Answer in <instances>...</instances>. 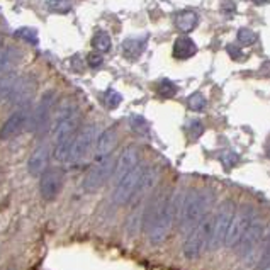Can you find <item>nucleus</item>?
Returning a JSON list of instances; mask_svg holds the SVG:
<instances>
[{
	"mask_svg": "<svg viewBox=\"0 0 270 270\" xmlns=\"http://www.w3.org/2000/svg\"><path fill=\"white\" fill-rule=\"evenodd\" d=\"M255 219H258L257 211L253 209L252 206H243L240 209H236L233 219H231V225L228 228L225 246H228V248H234L236 243L240 241L241 236L245 234V231L248 230L250 225H252Z\"/></svg>",
	"mask_w": 270,
	"mask_h": 270,
	"instance_id": "nucleus-6",
	"label": "nucleus"
},
{
	"mask_svg": "<svg viewBox=\"0 0 270 270\" xmlns=\"http://www.w3.org/2000/svg\"><path fill=\"white\" fill-rule=\"evenodd\" d=\"M234 213H236V206H234L233 200L228 199L219 206L218 214L214 216L213 234H211L209 248L207 250H218V248H221V246H225L228 228L231 225V219H233Z\"/></svg>",
	"mask_w": 270,
	"mask_h": 270,
	"instance_id": "nucleus-5",
	"label": "nucleus"
},
{
	"mask_svg": "<svg viewBox=\"0 0 270 270\" xmlns=\"http://www.w3.org/2000/svg\"><path fill=\"white\" fill-rule=\"evenodd\" d=\"M31 113H33V111L29 109V106L15 109L14 113L9 116V119L2 124V128H0V140L7 141V140H12L17 134H21L22 131L29 126Z\"/></svg>",
	"mask_w": 270,
	"mask_h": 270,
	"instance_id": "nucleus-10",
	"label": "nucleus"
},
{
	"mask_svg": "<svg viewBox=\"0 0 270 270\" xmlns=\"http://www.w3.org/2000/svg\"><path fill=\"white\" fill-rule=\"evenodd\" d=\"M206 104H207L206 99H204L200 94H192L191 97H189V100H187L189 109L195 111V113H200V111L206 109Z\"/></svg>",
	"mask_w": 270,
	"mask_h": 270,
	"instance_id": "nucleus-27",
	"label": "nucleus"
},
{
	"mask_svg": "<svg viewBox=\"0 0 270 270\" xmlns=\"http://www.w3.org/2000/svg\"><path fill=\"white\" fill-rule=\"evenodd\" d=\"M145 168L146 167H143V165H138V167H134L133 170L126 173V175L119 180L113 192V202L116 206H124V204L131 202L133 197H136V192H138V187H140Z\"/></svg>",
	"mask_w": 270,
	"mask_h": 270,
	"instance_id": "nucleus-7",
	"label": "nucleus"
},
{
	"mask_svg": "<svg viewBox=\"0 0 270 270\" xmlns=\"http://www.w3.org/2000/svg\"><path fill=\"white\" fill-rule=\"evenodd\" d=\"M21 53L15 48H3L0 49V73L7 72L9 68H12V65L19 60Z\"/></svg>",
	"mask_w": 270,
	"mask_h": 270,
	"instance_id": "nucleus-22",
	"label": "nucleus"
},
{
	"mask_svg": "<svg viewBox=\"0 0 270 270\" xmlns=\"http://www.w3.org/2000/svg\"><path fill=\"white\" fill-rule=\"evenodd\" d=\"M269 156H270V150H269Z\"/></svg>",
	"mask_w": 270,
	"mask_h": 270,
	"instance_id": "nucleus-40",
	"label": "nucleus"
},
{
	"mask_svg": "<svg viewBox=\"0 0 270 270\" xmlns=\"http://www.w3.org/2000/svg\"><path fill=\"white\" fill-rule=\"evenodd\" d=\"M111 44L113 43H111L109 34L104 33V31H99V33L94 36V39H92V46H94L99 53H107L111 49Z\"/></svg>",
	"mask_w": 270,
	"mask_h": 270,
	"instance_id": "nucleus-23",
	"label": "nucleus"
},
{
	"mask_svg": "<svg viewBox=\"0 0 270 270\" xmlns=\"http://www.w3.org/2000/svg\"><path fill=\"white\" fill-rule=\"evenodd\" d=\"M269 248H270V230H269Z\"/></svg>",
	"mask_w": 270,
	"mask_h": 270,
	"instance_id": "nucleus-37",
	"label": "nucleus"
},
{
	"mask_svg": "<svg viewBox=\"0 0 270 270\" xmlns=\"http://www.w3.org/2000/svg\"><path fill=\"white\" fill-rule=\"evenodd\" d=\"M55 104H56V92L49 90V92H46L43 97H41L39 104L36 106V109L31 113L28 128L33 131V133H36L38 136H41V134L48 129L49 117H51Z\"/></svg>",
	"mask_w": 270,
	"mask_h": 270,
	"instance_id": "nucleus-8",
	"label": "nucleus"
},
{
	"mask_svg": "<svg viewBox=\"0 0 270 270\" xmlns=\"http://www.w3.org/2000/svg\"><path fill=\"white\" fill-rule=\"evenodd\" d=\"M131 126H133V129L140 134L148 133V124H146V121L143 117H140V116H134V117L131 119Z\"/></svg>",
	"mask_w": 270,
	"mask_h": 270,
	"instance_id": "nucleus-30",
	"label": "nucleus"
},
{
	"mask_svg": "<svg viewBox=\"0 0 270 270\" xmlns=\"http://www.w3.org/2000/svg\"><path fill=\"white\" fill-rule=\"evenodd\" d=\"M260 72H262V75L270 77V60H267V61H264V63H262Z\"/></svg>",
	"mask_w": 270,
	"mask_h": 270,
	"instance_id": "nucleus-35",
	"label": "nucleus"
},
{
	"mask_svg": "<svg viewBox=\"0 0 270 270\" xmlns=\"http://www.w3.org/2000/svg\"><path fill=\"white\" fill-rule=\"evenodd\" d=\"M185 197L184 192L175 195H167L150 206L148 213L145 214V226L148 231V238L152 245H161L167 240L168 233L172 231L173 225H179L180 207Z\"/></svg>",
	"mask_w": 270,
	"mask_h": 270,
	"instance_id": "nucleus-1",
	"label": "nucleus"
},
{
	"mask_svg": "<svg viewBox=\"0 0 270 270\" xmlns=\"http://www.w3.org/2000/svg\"><path fill=\"white\" fill-rule=\"evenodd\" d=\"M117 145V131L114 128H109L99 134L97 141H95V160L106 158L113 153V150Z\"/></svg>",
	"mask_w": 270,
	"mask_h": 270,
	"instance_id": "nucleus-17",
	"label": "nucleus"
},
{
	"mask_svg": "<svg viewBox=\"0 0 270 270\" xmlns=\"http://www.w3.org/2000/svg\"><path fill=\"white\" fill-rule=\"evenodd\" d=\"M191 131H192V138H197V136H200V134H202L204 128H202V124H200L199 121H194L191 124Z\"/></svg>",
	"mask_w": 270,
	"mask_h": 270,
	"instance_id": "nucleus-34",
	"label": "nucleus"
},
{
	"mask_svg": "<svg viewBox=\"0 0 270 270\" xmlns=\"http://www.w3.org/2000/svg\"><path fill=\"white\" fill-rule=\"evenodd\" d=\"M211 204H213V194L204 191H191L185 194L180 207L179 226L182 231H191L207 216Z\"/></svg>",
	"mask_w": 270,
	"mask_h": 270,
	"instance_id": "nucleus-2",
	"label": "nucleus"
},
{
	"mask_svg": "<svg viewBox=\"0 0 270 270\" xmlns=\"http://www.w3.org/2000/svg\"><path fill=\"white\" fill-rule=\"evenodd\" d=\"M226 49H228V53H230V56L233 58V60H236V61L243 60V53H241L240 46H236V44H230Z\"/></svg>",
	"mask_w": 270,
	"mask_h": 270,
	"instance_id": "nucleus-33",
	"label": "nucleus"
},
{
	"mask_svg": "<svg viewBox=\"0 0 270 270\" xmlns=\"http://www.w3.org/2000/svg\"><path fill=\"white\" fill-rule=\"evenodd\" d=\"M145 49V39H138V38H131V39H126L124 44H122V51H124V56L129 58V60H134L143 53Z\"/></svg>",
	"mask_w": 270,
	"mask_h": 270,
	"instance_id": "nucleus-21",
	"label": "nucleus"
},
{
	"mask_svg": "<svg viewBox=\"0 0 270 270\" xmlns=\"http://www.w3.org/2000/svg\"><path fill=\"white\" fill-rule=\"evenodd\" d=\"M213 226H214V216L207 214L197 226L189 231L182 246V253L185 258H189V260H197V258L202 255L204 250L209 248Z\"/></svg>",
	"mask_w": 270,
	"mask_h": 270,
	"instance_id": "nucleus-3",
	"label": "nucleus"
},
{
	"mask_svg": "<svg viewBox=\"0 0 270 270\" xmlns=\"http://www.w3.org/2000/svg\"><path fill=\"white\" fill-rule=\"evenodd\" d=\"M78 128H80V113L78 111H73L72 114L56 119L55 143L56 145H60V143H65V141H72L73 138H75Z\"/></svg>",
	"mask_w": 270,
	"mask_h": 270,
	"instance_id": "nucleus-13",
	"label": "nucleus"
},
{
	"mask_svg": "<svg viewBox=\"0 0 270 270\" xmlns=\"http://www.w3.org/2000/svg\"><path fill=\"white\" fill-rule=\"evenodd\" d=\"M15 36L21 38V39H24V41H28V43L34 44V46L39 43V39H38V33L34 29H28V28L17 29L15 31Z\"/></svg>",
	"mask_w": 270,
	"mask_h": 270,
	"instance_id": "nucleus-28",
	"label": "nucleus"
},
{
	"mask_svg": "<svg viewBox=\"0 0 270 270\" xmlns=\"http://www.w3.org/2000/svg\"><path fill=\"white\" fill-rule=\"evenodd\" d=\"M102 63H104V58L100 56L99 51L88 53V55H87V65L90 68H99V67H102Z\"/></svg>",
	"mask_w": 270,
	"mask_h": 270,
	"instance_id": "nucleus-31",
	"label": "nucleus"
},
{
	"mask_svg": "<svg viewBox=\"0 0 270 270\" xmlns=\"http://www.w3.org/2000/svg\"><path fill=\"white\" fill-rule=\"evenodd\" d=\"M116 168V160L113 155L95 160V163L90 167L87 175L82 180V189L85 192H95L102 187L109 179H113Z\"/></svg>",
	"mask_w": 270,
	"mask_h": 270,
	"instance_id": "nucleus-4",
	"label": "nucleus"
},
{
	"mask_svg": "<svg viewBox=\"0 0 270 270\" xmlns=\"http://www.w3.org/2000/svg\"><path fill=\"white\" fill-rule=\"evenodd\" d=\"M221 161H223V165H225L226 168H231V167H234V165L238 163V155H234L233 152H225L221 155Z\"/></svg>",
	"mask_w": 270,
	"mask_h": 270,
	"instance_id": "nucleus-32",
	"label": "nucleus"
},
{
	"mask_svg": "<svg viewBox=\"0 0 270 270\" xmlns=\"http://www.w3.org/2000/svg\"><path fill=\"white\" fill-rule=\"evenodd\" d=\"M17 80H19V75L17 73H14V72L5 73V75L0 77V102H3V100L9 99L10 92L14 90Z\"/></svg>",
	"mask_w": 270,
	"mask_h": 270,
	"instance_id": "nucleus-20",
	"label": "nucleus"
},
{
	"mask_svg": "<svg viewBox=\"0 0 270 270\" xmlns=\"http://www.w3.org/2000/svg\"><path fill=\"white\" fill-rule=\"evenodd\" d=\"M140 165V153H138L136 146H126L121 152V155L116 160V168H114V175L113 179L116 182L122 179L126 173H129L134 167Z\"/></svg>",
	"mask_w": 270,
	"mask_h": 270,
	"instance_id": "nucleus-15",
	"label": "nucleus"
},
{
	"mask_svg": "<svg viewBox=\"0 0 270 270\" xmlns=\"http://www.w3.org/2000/svg\"><path fill=\"white\" fill-rule=\"evenodd\" d=\"M0 46H2V36H0Z\"/></svg>",
	"mask_w": 270,
	"mask_h": 270,
	"instance_id": "nucleus-39",
	"label": "nucleus"
},
{
	"mask_svg": "<svg viewBox=\"0 0 270 270\" xmlns=\"http://www.w3.org/2000/svg\"><path fill=\"white\" fill-rule=\"evenodd\" d=\"M48 161H49V146L43 143L33 152V155L28 160V172L33 177H41L48 170Z\"/></svg>",
	"mask_w": 270,
	"mask_h": 270,
	"instance_id": "nucleus-16",
	"label": "nucleus"
},
{
	"mask_svg": "<svg viewBox=\"0 0 270 270\" xmlns=\"http://www.w3.org/2000/svg\"><path fill=\"white\" fill-rule=\"evenodd\" d=\"M195 51H197V46L187 36H180L173 44V58H177V60H187V58L194 56Z\"/></svg>",
	"mask_w": 270,
	"mask_h": 270,
	"instance_id": "nucleus-18",
	"label": "nucleus"
},
{
	"mask_svg": "<svg viewBox=\"0 0 270 270\" xmlns=\"http://www.w3.org/2000/svg\"><path fill=\"white\" fill-rule=\"evenodd\" d=\"M175 26L182 33H189V31H192L197 26V14L192 12V10H184V12L177 14Z\"/></svg>",
	"mask_w": 270,
	"mask_h": 270,
	"instance_id": "nucleus-19",
	"label": "nucleus"
},
{
	"mask_svg": "<svg viewBox=\"0 0 270 270\" xmlns=\"http://www.w3.org/2000/svg\"><path fill=\"white\" fill-rule=\"evenodd\" d=\"M262 234H264V225H262L260 219H255V221L250 225L248 230L245 231V234L241 236V240L236 243V252L238 257H250L253 255V252L257 250V246L260 245Z\"/></svg>",
	"mask_w": 270,
	"mask_h": 270,
	"instance_id": "nucleus-12",
	"label": "nucleus"
},
{
	"mask_svg": "<svg viewBox=\"0 0 270 270\" xmlns=\"http://www.w3.org/2000/svg\"><path fill=\"white\" fill-rule=\"evenodd\" d=\"M158 95L163 99H172L173 95L177 94V87L175 83H172L170 80H163V82H160V85L156 88Z\"/></svg>",
	"mask_w": 270,
	"mask_h": 270,
	"instance_id": "nucleus-26",
	"label": "nucleus"
},
{
	"mask_svg": "<svg viewBox=\"0 0 270 270\" xmlns=\"http://www.w3.org/2000/svg\"><path fill=\"white\" fill-rule=\"evenodd\" d=\"M255 3H264V2H267V0H253Z\"/></svg>",
	"mask_w": 270,
	"mask_h": 270,
	"instance_id": "nucleus-36",
	"label": "nucleus"
},
{
	"mask_svg": "<svg viewBox=\"0 0 270 270\" xmlns=\"http://www.w3.org/2000/svg\"><path fill=\"white\" fill-rule=\"evenodd\" d=\"M264 270H270V264L267 265V267H264Z\"/></svg>",
	"mask_w": 270,
	"mask_h": 270,
	"instance_id": "nucleus-38",
	"label": "nucleus"
},
{
	"mask_svg": "<svg viewBox=\"0 0 270 270\" xmlns=\"http://www.w3.org/2000/svg\"><path fill=\"white\" fill-rule=\"evenodd\" d=\"M121 94H117L116 90H113V88H109V90H106L104 92V95H102V102H104V106L107 107V109H116V107L121 104Z\"/></svg>",
	"mask_w": 270,
	"mask_h": 270,
	"instance_id": "nucleus-24",
	"label": "nucleus"
},
{
	"mask_svg": "<svg viewBox=\"0 0 270 270\" xmlns=\"http://www.w3.org/2000/svg\"><path fill=\"white\" fill-rule=\"evenodd\" d=\"M257 41V34L250 29H240L238 31V43L241 46H250Z\"/></svg>",
	"mask_w": 270,
	"mask_h": 270,
	"instance_id": "nucleus-29",
	"label": "nucleus"
},
{
	"mask_svg": "<svg viewBox=\"0 0 270 270\" xmlns=\"http://www.w3.org/2000/svg\"><path fill=\"white\" fill-rule=\"evenodd\" d=\"M99 138V128L97 124H88L85 128H82L78 133L75 134L72 141V148H70V155H68V161L75 163V161L83 160L90 150L95 146V141Z\"/></svg>",
	"mask_w": 270,
	"mask_h": 270,
	"instance_id": "nucleus-9",
	"label": "nucleus"
},
{
	"mask_svg": "<svg viewBox=\"0 0 270 270\" xmlns=\"http://www.w3.org/2000/svg\"><path fill=\"white\" fill-rule=\"evenodd\" d=\"M48 7L49 10H53L56 14H68L73 7V2L72 0H49Z\"/></svg>",
	"mask_w": 270,
	"mask_h": 270,
	"instance_id": "nucleus-25",
	"label": "nucleus"
},
{
	"mask_svg": "<svg viewBox=\"0 0 270 270\" xmlns=\"http://www.w3.org/2000/svg\"><path fill=\"white\" fill-rule=\"evenodd\" d=\"M65 182V173L61 168H48L41 175L39 182V194L46 202H51L60 195Z\"/></svg>",
	"mask_w": 270,
	"mask_h": 270,
	"instance_id": "nucleus-11",
	"label": "nucleus"
},
{
	"mask_svg": "<svg viewBox=\"0 0 270 270\" xmlns=\"http://www.w3.org/2000/svg\"><path fill=\"white\" fill-rule=\"evenodd\" d=\"M34 92H36V80L31 78V77H19L17 83H15L14 90L10 92L7 102L10 106L26 107L29 104V100L33 99Z\"/></svg>",
	"mask_w": 270,
	"mask_h": 270,
	"instance_id": "nucleus-14",
	"label": "nucleus"
}]
</instances>
